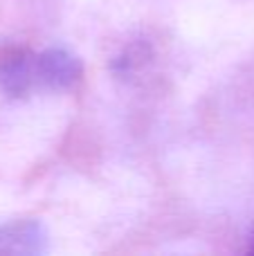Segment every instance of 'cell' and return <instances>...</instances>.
Listing matches in <instances>:
<instances>
[{
	"label": "cell",
	"instance_id": "obj_1",
	"mask_svg": "<svg viewBox=\"0 0 254 256\" xmlns=\"http://www.w3.org/2000/svg\"><path fill=\"white\" fill-rule=\"evenodd\" d=\"M81 74V61L61 48H50L36 54L7 52L0 56V88L14 97H22L34 90L72 88Z\"/></svg>",
	"mask_w": 254,
	"mask_h": 256
},
{
	"label": "cell",
	"instance_id": "obj_2",
	"mask_svg": "<svg viewBox=\"0 0 254 256\" xmlns=\"http://www.w3.org/2000/svg\"><path fill=\"white\" fill-rule=\"evenodd\" d=\"M48 250V234L38 220H9L0 225V254L36 256Z\"/></svg>",
	"mask_w": 254,
	"mask_h": 256
},
{
	"label": "cell",
	"instance_id": "obj_3",
	"mask_svg": "<svg viewBox=\"0 0 254 256\" xmlns=\"http://www.w3.org/2000/svg\"><path fill=\"white\" fill-rule=\"evenodd\" d=\"M250 250H252V252H254V234H252V245H250Z\"/></svg>",
	"mask_w": 254,
	"mask_h": 256
}]
</instances>
